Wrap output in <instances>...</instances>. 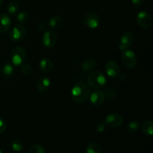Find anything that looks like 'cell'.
Returning a JSON list of instances; mask_svg holds the SVG:
<instances>
[{
	"mask_svg": "<svg viewBox=\"0 0 153 153\" xmlns=\"http://www.w3.org/2000/svg\"><path fill=\"white\" fill-rule=\"evenodd\" d=\"M90 88L85 83L79 82L76 84L71 90L73 100L77 103H85L90 97Z\"/></svg>",
	"mask_w": 153,
	"mask_h": 153,
	"instance_id": "obj_1",
	"label": "cell"
},
{
	"mask_svg": "<svg viewBox=\"0 0 153 153\" xmlns=\"http://www.w3.org/2000/svg\"><path fill=\"white\" fill-rule=\"evenodd\" d=\"M88 83L93 89H100L105 85L106 78L101 72L94 71L88 75Z\"/></svg>",
	"mask_w": 153,
	"mask_h": 153,
	"instance_id": "obj_2",
	"label": "cell"
},
{
	"mask_svg": "<svg viewBox=\"0 0 153 153\" xmlns=\"http://www.w3.org/2000/svg\"><path fill=\"white\" fill-rule=\"evenodd\" d=\"M26 51L22 46H16L12 50L10 54L11 64L16 67H20L24 64L26 58Z\"/></svg>",
	"mask_w": 153,
	"mask_h": 153,
	"instance_id": "obj_3",
	"label": "cell"
},
{
	"mask_svg": "<svg viewBox=\"0 0 153 153\" xmlns=\"http://www.w3.org/2000/svg\"><path fill=\"white\" fill-rule=\"evenodd\" d=\"M83 24L91 29H96L100 24V16L95 12H89L84 16Z\"/></svg>",
	"mask_w": 153,
	"mask_h": 153,
	"instance_id": "obj_4",
	"label": "cell"
},
{
	"mask_svg": "<svg viewBox=\"0 0 153 153\" xmlns=\"http://www.w3.org/2000/svg\"><path fill=\"white\" fill-rule=\"evenodd\" d=\"M26 33L27 31L23 25H16L10 30L9 37L13 42H19L25 38Z\"/></svg>",
	"mask_w": 153,
	"mask_h": 153,
	"instance_id": "obj_5",
	"label": "cell"
},
{
	"mask_svg": "<svg viewBox=\"0 0 153 153\" xmlns=\"http://www.w3.org/2000/svg\"><path fill=\"white\" fill-rule=\"evenodd\" d=\"M58 41V36L54 31H46L42 38V45L44 48L50 49L55 46Z\"/></svg>",
	"mask_w": 153,
	"mask_h": 153,
	"instance_id": "obj_6",
	"label": "cell"
},
{
	"mask_svg": "<svg viewBox=\"0 0 153 153\" xmlns=\"http://www.w3.org/2000/svg\"><path fill=\"white\" fill-rule=\"evenodd\" d=\"M122 62L127 68H133L137 64V56L133 51L128 49L122 54Z\"/></svg>",
	"mask_w": 153,
	"mask_h": 153,
	"instance_id": "obj_7",
	"label": "cell"
},
{
	"mask_svg": "<svg viewBox=\"0 0 153 153\" xmlns=\"http://www.w3.org/2000/svg\"><path fill=\"white\" fill-rule=\"evenodd\" d=\"M133 41H134V36H133L132 33L130 31H126V32L123 33L120 40L119 49L122 52L128 50L133 43Z\"/></svg>",
	"mask_w": 153,
	"mask_h": 153,
	"instance_id": "obj_8",
	"label": "cell"
},
{
	"mask_svg": "<svg viewBox=\"0 0 153 153\" xmlns=\"http://www.w3.org/2000/svg\"><path fill=\"white\" fill-rule=\"evenodd\" d=\"M137 24L141 28L147 29L152 25V19L150 14L146 11H140L137 15Z\"/></svg>",
	"mask_w": 153,
	"mask_h": 153,
	"instance_id": "obj_9",
	"label": "cell"
},
{
	"mask_svg": "<svg viewBox=\"0 0 153 153\" xmlns=\"http://www.w3.org/2000/svg\"><path fill=\"white\" fill-rule=\"evenodd\" d=\"M123 123V118L120 114L117 113L111 114L108 115L105 118V123L108 126L112 127V128H117L120 126Z\"/></svg>",
	"mask_w": 153,
	"mask_h": 153,
	"instance_id": "obj_10",
	"label": "cell"
},
{
	"mask_svg": "<svg viewBox=\"0 0 153 153\" xmlns=\"http://www.w3.org/2000/svg\"><path fill=\"white\" fill-rule=\"evenodd\" d=\"M106 74L111 78L118 77L120 73V68L117 62L114 61H109L105 64Z\"/></svg>",
	"mask_w": 153,
	"mask_h": 153,
	"instance_id": "obj_11",
	"label": "cell"
},
{
	"mask_svg": "<svg viewBox=\"0 0 153 153\" xmlns=\"http://www.w3.org/2000/svg\"><path fill=\"white\" fill-rule=\"evenodd\" d=\"M90 101L94 105L98 106L102 104L105 100V96L103 91H96L90 95Z\"/></svg>",
	"mask_w": 153,
	"mask_h": 153,
	"instance_id": "obj_12",
	"label": "cell"
},
{
	"mask_svg": "<svg viewBox=\"0 0 153 153\" xmlns=\"http://www.w3.org/2000/svg\"><path fill=\"white\" fill-rule=\"evenodd\" d=\"M39 68L43 73L49 74V73H52L53 70V63L49 58H43L39 62Z\"/></svg>",
	"mask_w": 153,
	"mask_h": 153,
	"instance_id": "obj_13",
	"label": "cell"
},
{
	"mask_svg": "<svg viewBox=\"0 0 153 153\" xmlns=\"http://www.w3.org/2000/svg\"><path fill=\"white\" fill-rule=\"evenodd\" d=\"M51 81L47 76H41L36 82V87L40 92H45L50 88Z\"/></svg>",
	"mask_w": 153,
	"mask_h": 153,
	"instance_id": "obj_14",
	"label": "cell"
},
{
	"mask_svg": "<svg viewBox=\"0 0 153 153\" xmlns=\"http://www.w3.org/2000/svg\"><path fill=\"white\" fill-rule=\"evenodd\" d=\"M10 16L7 13H1L0 14V33H5L8 31L10 26Z\"/></svg>",
	"mask_w": 153,
	"mask_h": 153,
	"instance_id": "obj_15",
	"label": "cell"
},
{
	"mask_svg": "<svg viewBox=\"0 0 153 153\" xmlns=\"http://www.w3.org/2000/svg\"><path fill=\"white\" fill-rule=\"evenodd\" d=\"M64 24V19L61 16L55 15L50 18L49 21V25L53 29H59Z\"/></svg>",
	"mask_w": 153,
	"mask_h": 153,
	"instance_id": "obj_16",
	"label": "cell"
},
{
	"mask_svg": "<svg viewBox=\"0 0 153 153\" xmlns=\"http://www.w3.org/2000/svg\"><path fill=\"white\" fill-rule=\"evenodd\" d=\"M97 66V62L93 58H87L82 62V69L84 71H91Z\"/></svg>",
	"mask_w": 153,
	"mask_h": 153,
	"instance_id": "obj_17",
	"label": "cell"
},
{
	"mask_svg": "<svg viewBox=\"0 0 153 153\" xmlns=\"http://www.w3.org/2000/svg\"><path fill=\"white\" fill-rule=\"evenodd\" d=\"M153 122L152 120L146 121L141 126L142 131L145 135L152 136L153 134Z\"/></svg>",
	"mask_w": 153,
	"mask_h": 153,
	"instance_id": "obj_18",
	"label": "cell"
},
{
	"mask_svg": "<svg viewBox=\"0 0 153 153\" xmlns=\"http://www.w3.org/2000/svg\"><path fill=\"white\" fill-rule=\"evenodd\" d=\"M102 151V146L100 143H91L87 146L86 152L87 153H101Z\"/></svg>",
	"mask_w": 153,
	"mask_h": 153,
	"instance_id": "obj_19",
	"label": "cell"
},
{
	"mask_svg": "<svg viewBox=\"0 0 153 153\" xmlns=\"http://www.w3.org/2000/svg\"><path fill=\"white\" fill-rule=\"evenodd\" d=\"M14 72V68L11 63H6L2 67V73L7 77H10L13 75Z\"/></svg>",
	"mask_w": 153,
	"mask_h": 153,
	"instance_id": "obj_20",
	"label": "cell"
},
{
	"mask_svg": "<svg viewBox=\"0 0 153 153\" xmlns=\"http://www.w3.org/2000/svg\"><path fill=\"white\" fill-rule=\"evenodd\" d=\"M19 4L16 1H10V3H8L7 6V11L11 15H15L16 13H17L18 11H19Z\"/></svg>",
	"mask_w": 153,
	"mask_h": 153,
	"instance_id": "obj_21",
	"label": "cell"
},
{
	"mask_svg": "<svg viewBox=\"0 0 153 153\" xmlns=\"http://www.w3.org/2000/svg\"><path fill=\"white\" fill-rule=\"evenodd\" d=\"M10 146L15 152H21L23 149V144L19 140H13L10 143Z\"/></svg>",
	"mask_w": 153,
	"mask_h": 153,
	"instance_id": "obj_22",
	"label": "cell"
},
{
	"mask_svg": "<svg viewBox=\"0 0 153 153\" xmlns=\"http://www.w3.org/2000/svg\"><path fill=\"white\" fill-rule=\"evenodd\" d=\"M139 126H140V125H139V123L137 121H131L127 125V131L130 133L136 132L138 130Z\"/></svg>",
	"mask_w": 153,
	"mask_h": 153,
	"instance_id": "obj_23",
	"label": "cell"
},
{
	"mask_svg": "<svg viewBox=\"0 0 153 153\" xmlns=\"http://www.w3.org/2000/svg\"><path fill=\"white\" fill-rule=\"evenodd\" d=\"M18 22L21 24H23L27 22V21L28 20V14L26 11H21L19 12L17 14V17H16Z\"/></svg>",
	"mask_w": 153,
	"mask_h": 153,
	"instance_id": "obj_24",
	"label": "cell"
},
{
	"mask_svg": "<svg viewBox=\"0 0 153 153\" xmlns=\"http://www.w3.org/2000/svg\"><path fill=\"white\" fill-rule=\"evenodd\" d=\"M29 153H45V149L40 144H34L29 149Z\"/></svg>",
	"mask_w": 153,
	"mask_h": 153,
	"instance_id": "obj_25",
	"label": "cell"
},
{
	"mask_svg": "<svg viewBox=\"0 0 153 153\" xmlns=\"http://www.w3.org/2000/svg\"><path fill=\"white\" fill-rule=\"evenodd\" d=\"M20 71L25 76H28L31 73V67L28 64H22L20 66Z\"/></svg>",
	"mask_w": 153,
	"mask_h": 153,
	"instance_id": "obj_26",
	"label": "cell"
},
{
	"mask_svg": "<svg viewBox=\"0 0 153 153\" xmlns=\"http://www.w3.org/2000/svg\"><path fill=\"white\" fill-rule=\"evenodd\" d=\"M95 129L96 131H98V132L100 133L103 132V131H105V123L102 122L98 123L95 126Z\"/></svg>",
	"mask_w": 153,
	"mask_h": 153,
	"instance_id": "obj_27",
	"label": "cell"
},
{
	"mask_svg": "<svg viewBox=\"0 0 153 153\" xmlns=\"http://www.w3.org/2000/svg\"><path fill=\"white\" fill-rule=\"evenodd\" d=\"M104 94H105V97H108V99H113L114 97L115 96V91H114L113 89L109 88L108 89L106 90L105 92H104Z\"/></svg>",
	"mask_w": 153,
	"mask_h": 153,
	"instance_id": "obj_28",
	"label": "cell"
},
{
	"mask_svg": "<svg viewBox=\"0 0 153 153\" xmlns=\"http://www.w3.org/2000/svg\"><path fill=\"white\" fill-rule=\"evenodd\" d=\"M143 0H131V4L136 8H140L143 5Z\"/></svg>",
	"mask_w": 153,
	"mask_h": 153,
	"instance_id": "obj_29",
	"label": "cell"
},
{
	"mask_svg": "<svg viewBox=\"0 0 153 153\" xmlns=\"http://www.w3.org/2000/svg\"><path fill=\"white\" fill-rule=\"evenodd\" d=\"M6 129L5 122L0 117V134H2Z\"/></svg>",
	"mask_w": 153,
	"mask_h": 153,
	"instance_id": "obj_30",
	"label": "cell"
},
{
	"mask_svg": "<svg viewBox=\"0 0 153 153\" xmlns=\"http://www.w3.org/2000/svg\"><path fill=\"white\" fill-rule=\"evenodd\" d=\"M39 29L40 31H46V25L44 22H40V25H39Z\"/></svg>",
	"mask_w": 153,
	"mask_h": 153,
	"instance_id": "obj_31",
	"label": "cell"
},
{
	"mask_svg": "<svg viewBox=\"0 0 153 153\" xmlns=\"http://www.w3.org/2000/svg\"><path fill=\"white\" fill-rule=\"evenodd\" d=\"M1 4H2V0H0V7H1Z\"/></svg>",
	"mask_w": 153,
	"mask_h": 153,
	"instance_id": "obj_32",
	"label": "cell"
},
{
	"mask_svg": "<svg viewBox=\"0 0 153 153\" xmlns=\"http://www.w3.org/2000/svg\"><path fill=\"white\" fill-rule=\"evenodd\" d=\"M0 153H2V152H1V149H0Z\"/></svg>",
	"mask_w": 153,
	"mask_h": 153,
	"instance_id": "obj_33",
	"label": "cell"
}]
</instances>
